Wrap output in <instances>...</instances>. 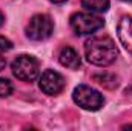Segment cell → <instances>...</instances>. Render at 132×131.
<instances>
[{
  "label": "cell",
  "instance_id": "6da1fadb",
  "mask_svg": "<svg viewBox=\"0 0 132 131\" xmlns=\"http://www.w3.org/2000/svg\"><path fill=\"white\" fill-rule=\"evenodd\" d=\"M85 54L88 62L97 66H108L115 62L118 51L109 35H94L85 43Z\"/></svg>",
  "mask_w": 132,
  "mask_h": 131
},
{
  "label": "cell",
  "instance_id": "7a4b0ae2",
  "mask_svg": "<svg viewBox=\"0 0 132 131\" xmlns=\"http://www.w3.org/2000/svg\"><path fill=\"white\" fill-rule=\"evenodd\" d=\"M72 99L78 106L88 111H98L104 103L103 96L88 85H78L72 93Z\"/></svg>",
  "mask_w": 132,
  "mask_h": 131
},
{
  "label": "cell",
  "instance_id": "3957f363",
  "mask_svg": "<svg viewBox=\"0 0 132 131\" xmlns=\"http://www.w3.org/2000/svg\"><path fill=\"white\" fill-rule=\"evenodd\" d=\"M52 31H54V23L51 17L46 14H37L31 17V20L26 25V35L35 42L46 40L48 37H51Z\"/></svg>",
  "mask_w": 132,
  "mask_h": 131
},
{
  "label": "cell",
  "instance_id": "277c9868",
  "mask_svg": "<svg viewBox=\"0 0 132 131\" xmlns=\"http://www.w3.org/2000/svg\"><path fill=\"white\" fill-rule=\"evenodd\" d=\"M104 20L92 12H75L71 16V26L77 34H92L103 28Z\"/></svg>",
  "mask_w": 132,
  "mask_h": 131
},
{
  "label": "cell",
  "instance_id": "5b68a950",
  "mask_svg": "<svg viewBox=\"0 0 132 131\" xmlns=\"http://www.w3.org/2000/svg\"><path fill=\"white\" fill-rule=\"evenodd\" d=\"M12 72L23 82H34L38 77V62L32 56L22 54L12 62Z\"/></svg>",
  "mask_w": 132,
  "mask_h": 131
},
{
  "label": "cell",
  "instance_id": "8992f818",
  "mask_svg": "<svg viewBox=\"0 0 132 131\" xmlns=\"http://www.w3.org/2000/svg\"><path fill=\"white\" fill-rule=\"evenodd\" d=\"M65 88V79L60 72L52 71V69H46L42 77H40V90L45 94L49 96H57L63 91Z\"/></svg>",
  "mask_w": 132,
  "mask_h": 131
},
{
  "label": "cell",
  "instance_id": "52a82bcc",
  "mask_svg": "<svg viewBox=\"0 0 132 131\" xmlns=\"http://www.w3.org/2000/svg\"><path fill=\"white\" fill-rule=\"evenodd\" d=\"M118 39L121 42V45L132 54V17L131 16H125L117 28Z\"/></svg>",
  "mask_w": 132,
  "mask_h": 131
},
{
  "label": "cell",
  "instance_id": "ba28073f",
  "mask_svg": "<svg viewBox=\"0 0 132 131\" xmlns=\"http://www.w3.org/2000/svg\"><path fill=\"white\" fill-rule=\"evenodd\" d=\"M59 60H60L62 65L66 66V68H69V69H77V68L80 66V56H78V53H77L74 48H71V46L62 48L60 56H59Z\"/></svg>",
  "mask_w": 132,
  "mask_h": 131
},
{
  "label": "cell",
  "instance_id": "9c48e42d",
  "mask_svg": "<svg viewBox=\"0 0 132 131\" xmlns=\"http://www.w3.org/2000/svg\"><path fill=\"white\" fill-rule=\"evenodd\" d=\"M92 80L97 82L98 85L108 88V90H114L118 86V77L115 74H111V72H98V74H94L92 76Z\"/></svg>",
  "mask_w": 132,
  "mask_h": 131
},
{
  "label": "cell",
  "instance_id": "30bf717a",
  "mask_svg": "<svg viewBox=\"0 0 132 131\" xmlns=\"http://www.w3.org/2000/svg\"><path fill=\"white\" fill-rule=\"evenodd\" d=\"M81 5L89 12H106L109 9V0H81Z\"/></svg>",
  "mask_w": 132,
  "mask_h": 131
},
{
  "label": "cell",
  "instance_id": "8fae6325",
  "mask_svg": "<svg viewBox=\"0 0 132 131\" xmlns=\"http://www.w3.org/2000/svg\"><path fill=\"white\" fill-rule=\"evenodd\" d=\"M12 94V83L8 79H0V97H8Z\"/></svg>",
  "mask_w": 132,
  "mask_h": 131
},
{
  "label": "cell",
  "instance_id": "7c38bea8",
  "mask_svg": "<svg viewBox=\"0 0 132 131\" xmlns=\"http://www.w3.org/2000/svg\"><path fill=\"white\" fill-rule=\"evenodd\" d=\"M11 48H12V42L3 35H0V51H9Z\"/></svg>",
  "mask_w": 132,
  "mask_h": 131
},
{
  "label": "cell",
  "instance_id": "4fadbf2b",
  "mask_svg": "<svg viewBox=\"0 0 132 131\" xmlns=\"http://www.w3.org/2000/svg\"><path fill=\"white\" fill-rule=\"evenodd\" d=\"M5 65H6V60H5V57H3V56H0V71L5 68Z\"/></svg>",
  "mask_w": 132,
  "mask_h": 131
},
{
  "label": "cell",
  "instance_id": "5bb4252c",
  "mask_svg": "<svg viewBox=\"0 0 132 131\" xmlns=\"http://www.w3.org/2000/svg\"><path fill=\"white\" fill-rule=\"evenodd\" d=\"M131 94H132V85L128 88V90H126V96H131Z\"/></svg>",
  "mask_w": 132,
  "mask_h": 131
},
{
  "label": "cell",
  "instance_id": "9a60e30c",
  "mask_svg": "<svg viewBox=\"0 0 132 131\" xmlns=\"http://www.w3.org/2000/svg\"><path fill=\"white\" fill-rule=\"evenodd\" d=\"M123 130H132V125H125Z\"/></svg>",
  "mask_w": 132,
  "mask_h": 131
},
{
  "label": "cell",
  "instance_id": "2e32d148",
  "mask_svg": "<svg viewBox=\"0 0 132 131\" xmlns=\"http://www.w3.org/2000/svg\"><path fill=\"white\" fill-rule=\"evenodd\" d=\"M51 2H54V3H63V2H66V0H51Z\"/></svg>",
  "mask_w": 132,
  "mask_h": 131
},
{
  "label": "cell",
  "instance_id": "e0dca14e",
  "mask_svg": "<svg viewBox=\"0 0 132 131\" xmlns=\"http://www.w3.org/2000/svg\"><path fill=\"white\" fill-rule=\"evenodd\" d=\"M2 23H3V16H2V12H0V26H2Z\"/></svg>",
  "mask_w": 132,
  "mask_h": 131
},
{
  "label": "cell",
  "instance_id": "ac0fdd59",
  "mask_svg": "<svg viewBox=\"0 0 132 131\" xmlns=\"http://www.w3.org/2000/svg\"><path fill=\"white\" fill-rule=\"evenodd\" d=\"M126 2H132V0H126Z\"/></svg>",
  "mask_w": 132,
  "mask_h": 131
}]
</instances>
